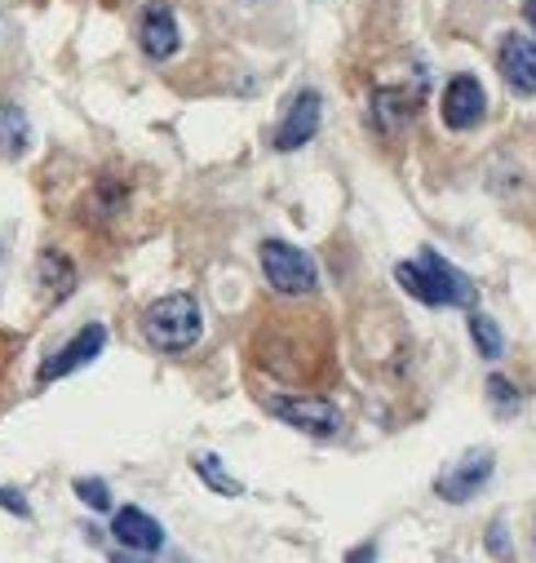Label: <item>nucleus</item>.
Segmentation results:
<instances>
[{"label":"nucleus","instance_id":"nucleus-1","mask_svg":"<svg viewBox=\"0 0 536 563\" xmlns=\"http://www.w3.org/2000/svg\"><path fill=\"white\" fill-rule=\"evenodd\" d=\"M394 279L404 285L417 302L426 307H474L479 302V289L466 271H457L448 257H439L435 249H422L413 262H399L394 266Z\"/></svg>","mask_w":536,"mask_h":563},{"label":"nucleus","instance_id":"nucleus-2","mask_svg":"<svg viewBox=\"0 0 536 563\" xmlns=\"http://www.w3.org/2000/svg\"><path fill=\"white\" fill-rule=\"evenodd\" d=\"M143 333H147V342H152L156 351H165V355L191 351V346L200 342V333H204L200 302H196L191 294H169V298L152 302L147 316H143Z\"/></svg>","mask_w":536,"mask_h":563},{"label":"nucleus","instance_id":"nucleus-3","mask_svg":"<svg viewBox=\"0 0 536 563\" xmlns=\"http://www.w3.org/2000/svg\"><path fill=\"white\" fill-rule=\"evenodd\" d=\"M261 275H266V285H271L276 294H284V298H306L320 285L315 257L306 249L289 244V240H266L261 244Z\"/></svg>","mask_w":536,"mask_h":563},{"label":"nucleus","instance_id":"nucleus-4","mask_svg":"<svg viewBox=\"0 0 536 563\" xmlns=\"http://www.w3.org/2000/svg\"><path fill=\"white\" fill-rule=\"evenodd\" d=\"M266 408H271L284 427L315 435V440H333L342 431V408L333 399H320V395H276Z\"/></svg>","mask_w":536,"mask_h":563},{"label":"nucleus","instance_id":"nucleus-5","mask_svg":"<svg viewBox=\"0 0 536 563\" xmlns=\"http://www.w3.org/2000/svg\"><path fill=\"white\" fill-rule=\"evenodd\" d=\"M492 471H496L492 453H488V449H474V453H466L457 466H448V471L435 479V493H439L444 501H470V497H479V493L488 488Z\"/></svg>","mask_w":536,"mask_h":563},{"label":"nucleus","instance_id":"nucleus-6","mask_svg":"<svg viewBox=\"0 0 536 563\" xmlns=\"http://www.w3.org/2000/svg\"><path fill=\"white\" fill-rule=\"evenodd\" d=\"M138 45H143V54L152 63H165V58H174L182 49L178 19H174V10L165 5V0H152V5L143 10V19H138Z\"/></svg>","mask_w":536,"mask_h":563},{"label":"nucleus","instance_id":"nucleus-7","mask_svg":"<svg viewBox=\"0 0 536 563\" xmlns=\"http://www.w3.org/2000/svg\"><path fill=\"white\" fill-rule=\"evenodd\" d=\"M320 111H324L320 93L315 89H298L293 102H289V111H284V120H280V129H276V147L280 152L306 147L311 137H315V129H320Z\"/></svg>","mask_w":536,"mask_h":563},{"label":"nucleus","instance_id":"nucleus-8","mask_svg":"<svg viewBox=\"0 0 536 563\" xmlns=\"http://www.w3.org/2000/svg\"><path fill=\"white\" fill-rule=\"evenodd\" d=\"M102 346H107V329H102V324H85L63 351H54V355L41 364V382H58V377H67V373L93 364V360L102 355Z\"/></svg>","mask_w":536,"mask_h":563},{"label":"nucleus","instance_id":"nucleus-9","mask_svg":"<svg viewBox=\"0 0 536 563\" xmlns=\"http://www.w3.org/2000/svg\"><path fill=\"white\" fill-rule=\"evenodd\" d=\"M483 111H488V98H483V85L474 76H457L448 80L444 89V124L466 133L474 124H483Z\"/></svg>","mask_w":536,"mask_h":563},{"label":"nucleus","instance_id":"nucleus-10","mask_svg":"<svg viewBox=\"0 0 536 563\" xmlns=\"http://www.w3.org/2000/svg\"><path fill=\"white\" fill-rule=\"evenodd\" d=\"M496 67L514 93H536V36H505L496 49Z\"/></svg>","mask_w":536,"mask_h":563},{"label":"nucleus","instance_id":"nucleus-11","mask_svg":"<svg viewBox=\"0 0 536 563\" xmlns=\"http://www.w3.org/2000/svg\"><path fill=\"white\" fill-rule=\"evenodd\" d=\"M111 532H115V541H120L124 550H133V554H156V550L165 545V528H160L147 510H138V506H120L115 519H111Z\"/></svg>","mask_w":536,"mask_h":563},{"label":"nucleus","instance_id":"nucleus-12","mask_svg":"<svg viewBox=\"0 0 536 563\" xmlns=\"http://www.w3.org/2000/svg\"><path fill=\"white\" fill-rule=\"evenodd\" d=\"M422 98H426V85H422V89H399V85H386V89H377V93H372V115H377V124H381L386 133H394V129H404V124L417 115Z\"/></svg>","mask_w":536,"mask_h":563},{"label":"nucleus","instance_id":"nucleus-13","mask_svg":"<svg viewBox=\"0 0 536 563\" xmlns=\"http://www.w3.org/2000/svg\"><path fill=\"white\" fill-rule=\"evenodd\" d=\"M27 143H32V124H27L23 107L0 102V152H5V156H23Z\"/></svg>","mask_w":536,"mask_h":563},{"label":"nucleus","instance_id":"nucleus-14","mask_svg":"<svg viewBox=\"0 0 536 563\" xmlns=\"http://www.w3.org/2000/svg\"><path fill=\"white\" fill-rule=\"evenodd\" d=\"M41 285L54 294V298H67L76 289V266L63 257V253H41Z\"/></svg>","mask_w":536,"mask_h":563},{"label":"nucleus","instance_id":"nucleus-15","mask_svg":"<svg viewBox=\"0 0 536 563\" xmlns=\"http://www.w3.org/2000/svg\"><path fill=\"white\" fill-rule=\"evenodd\" d=\"M196 475L213 488V493H222V497H244V484L235 479V475H226V466H222V457H213V453H196Z\"/></svg>","mask_w":536,"mask_h":563},{"label":"nucleus","instance_id":"nucleus-16","mask_svg":"<svg viewBox=\"0 0 536 563\" xmlns=\"http://www.w3.org/2000/svg\"><path fill=\"white\" fill-rule=\"evenodd\" d=\"M470 338H474V346H479V355L483 360H501L505 355V333H501V324L492 320V316H470Z\"/></svg>","mask_w":536,"mask_h":563},{"label":"nucleus","instance_id":"nucleus-17","mask_svg":"<svg viewBox=\"0 0 536 563\" xmlns=\"http://www.w3.org/2000/svg\"><path fill=\"white\" fill-rule=\"evenodd\" d=\"M488 399H492V408H496L501 417H514V412H518V390H514V382L501 377V373L488 377Z\"/></svg>","mask_w":536,"mask_h":563},{"label":"nucleus","instance_id":"nucleus-18","mask_svg":"<svg viewBox=\"0 0 536 563\" xmlns=\"http://www.w3.org/2000/svg\"><path fill=\"white\" fill-rule=\"evenodd\" d=\"M76 497L89 506V510H111V488L102 479H76Z\"/></svg>","mask_w":536,"mask_h":563},{"label":"nucleus","instance_id":"nucleus-19","mask_svg":"<svg viewBox=\"0 0 536 563\" xmlns=\"http://www.w3.org/2000/svg\"><path fill=\"white\" fill-rule=\"evenodd\" d=\"M0 510H10V515H19V519L32 515V506H27V497H23L19 488H0Z\"/></svg>","mask_w":536,"mask_h":563},{"label":"nucleus","instance_id":"nucleus-20","mask_svg":"<svg viewBox=\"0 0 536 563\" xmlns=\"http://www.w3.org/2000/svg\"><path fill=\"white\" fill-rule=\"evenodd\" d=\"M488 550H496V559L510 563V541H505V523H501V519L488 528Z\"/></svg>","mask_w":536,"mask_h":563},{"label":"nucleus","instance_id":"nucleus-21","mask_svg":"<svg viewBox=\"0 0 536 563\" xmlns=\"http://www.w3.org/2000/svg\"><path fill=\"white\" fill-rule=\"evenodd\" d=\"M346 563H377V545H372V541H364V545H355V550L346 554Z\"/></svg>","mask_w":536,"mask_h":563},{"label":"nucleus","instance_id":"nucleus-22","mask_svg":"<svg viewBox=\"0 0 536 563\" xmlns=\"http://www.w3.org/2000/svg\"><path fill=\"white\" fill-rule=\"evenodd\" d=\"M523 19H527V27H532V36H536V0H523Z\"/></svg>","mask_w":536,"mask_h":563}]
</instances>
